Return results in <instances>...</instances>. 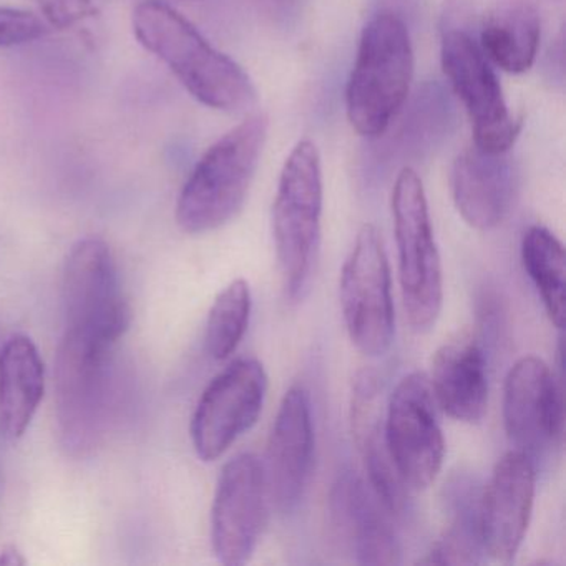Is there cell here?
Returning a JSON list of instances; mask_svg holds the SVG:
<instances>
[{
    "label": "cell",
    "instance_id": "5b68a950",
    "mask_svg": "<svg viewBox=\"0 0 566 566\" xmlns=\"http://www.w3.org/2000/svg\"><path fill=\"white\" fill-rule=\"evenodd\" d=\"M390 207L403 310L412 329L427 333L442 311L443 274L426 190L413 168L397 175Z\"/></svg>",
    "mask_w": 566,
    "mask_h": 566
},
{
    "label": "cell",
    "instance_id": "603a6c76",
    "mask_svg": "<svg viewBox=\"0 0 566 566\" xmlns=\"http://www.w3.org/2000/svg\"><path fill=\"white\" fill-rule=\"evenodd\" d=\"M565 248L548 228L530 227L522 240V263L553 326L565 329Z\"/></svg>",
    "mask_w": 566,
    "mask_h": 566
},
{
    "label": "cell",
    "instance_id": "ac0fdd59",
    "mask_svg": "<svg viewBox=\"0 0 566 566\" xmlns=\"http://www.w3.org/2000/svg\"><path fill=\"white\" fill-rule=\"evenodd\" d=\"M430 389L437 407L459 422L479 423L489 403L486 354L469 331L455 334L433 354Z\"/></svg>",
    "mask_w": 566,
    "mask_h": 566
},
{
    "label": "cell",
    "instance_id": "30bf717a",
    "mask_svg": "<svg viewBox=\"0 0 566 566\" xmlns=\"http://www.w3.org/2000/svg\"><path fill=\"white\" fill-rule=\"evenodd\" d=\"M427 374H407L394 387L384 410L390 460L410 492L429 489L446 459V440Z\"/></svg>",
    "mask_w": 566,
    "mask_h": 566
},
{
    "label": "cell",
    "instance_id": "484cf974",
    "mask_svg": "<svg viewBox=\"0 0 566 566\" xmlns=\"http://www.w3.org/2000/svg\"><path fill=\"white\" fill-rule=\"evenodd\" d=\"M42 14L52 28L67 29L97 14L92 0H39Z\"/></svg>",
    "mask_w": 566,
    "mask_h": 566
},
{
    "label": "cell",
    "instance_id": "277c9868",
    "mask_svg": "<svg viewBox=\"0 0 566 566\" xmlns=\"http://www.w3.org/2000/svg\"><path fill=\"white\" fill-rule=\"evenodd\" d=\"M323 170L314 142L301 140L284 161L273 203V238L284 294L306 296L316 270L323 217Z\"/></svg>",
    "mask_w": 566,
    "mask_h": 566
},
{
    "label": "cell",
    "instance_id": "4fadbf2b",
    "mask_svg": "<svg viewBox=\"0 0 566 566\" xmlns=\"http://www.w3.org/2000/svg\"><path fill=\"white\" fill-rule=\"evenodd\" d=\"M263 460L244 452L224 463L211 506V546L218 562L240 566L250 562L270 513Z\"/></svg>",
    "mask_w": 566,
    "mask_h": 566
},
{
    "label": "cell",
    "instance_id": "52a82bcc",
    "mask_svg": "<svg viewBox=\"0 0 566 566\" xmlns=\"http://www.w3.org/2000/svg\"><path fill=\"white\" fill-rule=\"evenodd\" d=\"M65 333L114 346L130 327L132 311L111 247L101 238L74 244L64 268Z\"/></svg>",
    "mask_w": 566,
    "mask_h": 566
},
{
    "label": "cell",
    "instance_id": "4316f807",
    "mask_svg": "<svg viewBox=\"0 0 566 566\" xmlns=\"http://www.w3.org/2000/svg\"><path fill=\"white\" fill-rule=\"evenodd\" d=\"M28 559L24 558L21 552L15 546H6L0 552V565L19 566L25 565Z\"/></svg>",
    "mask_w": 566,
    "mask_h": 566
},
{
    "label": "cell",
    "instance_id": "7a4b0ae2",
    "mask_svg": "<svg viewBox=\"0 0 566 566\" xmlns=\"http://www.w3.org/2000/svg\"><path fill=\"white\" fill-rule=\"evenodd\" d=\"M268 128V115L254 112L205 151L177 201L175 217L185 233L220 230L243 210L266 144Z\"/></svg>",
    "mask_w": 566,
    "mask_h": 566
},
{
    "label": "cell",
    "instance_id": "d6986e66",
    "mask_svg": "<svg viewBox=\"0 0 566 566\" xmlns=\"http://www.w3.org/2000/svg\"><path fill=\"white\" fill-rule=\"evenodd\" d=\"M380 386L373 373L360 374L354 386L353 432L363 453L369 486L387 512L399 515L410 490L390 460L384 436V409Z\"/></svg>",
    "mask_w": 566,
    "mask_h": 566
},
{
    "label": "cell",
    "instance_id": "8fae6325",
    "mask_svg": "<svg viewBox=\"0 0 566 566\" xmlns=\"http://www.w3.org/2000/svg\"><path fill=\"white\" fill-rule=\"evenodd\" d=\"M503 427L513 449L536 460L562 449L565 437L563 370L523 356L510 367L503 384Z\"/></svg>",
    "mask_w": 566,
    "mask_h": 566
},
{
    "label": "cell",
    "instance_id": "5bb4252c",
    "mask_svg": "<svg viewBox=\"0 0 566 566\" xmlns=\"http://www.w3.org/2000/svg\"><path fill=\"white\" fill-rule=\"evenodd\" d=\"M536 465L520 450L506 452L493 467L480 493L483 553L500 563L515 558L528 532L535 502Z\"/></svg>",
    "mask_w": 566,
    "mask_h": 566
},
{
    "label": "cell",
    "instance_id": "7c38bea8",
    "mask_svg": "<svg viewBox=\"0 0 566 566\" xmlns=\"http://www.w3.org/2000/svg\"><path fill=\"white\" fill-rule=\"evenodd\" d=\"M268 374L253 357L224 367L201 394L191 417V442L203 462L220 459L260 419Z\"/></svg>",
    "mask_w": 566,
    "mask_h": 566
},
{
    "label": "cell",
    "instance_id": "d4e9b609",
    "mask_svg": "<svg viewBox=\"0 0 566 566\" xmlns=\"http://www.w3.org/2000/svg\"><path fill=\"white\" fill-rule=\"evenodd\" d=\"M48 32L44 22L22 9L0 8V49L29 44Z\"/></svg>",
    "mask_w": 566,
    "mask_h": 566
},
{
    "label": "cell",
    "instance_id": "7402d4cb",
    "mask_svg": "<svg viewBox=\"0 0 566 566\" xmlns=\"http://www.w3.org/2000/svg\"><path fill=\"white\" fill-rule=\"evenodd\" d=\"M480 493L475 480L457 476L447 486L449 528L432 546L420 565H476L482 563L480 536Z\"/></svg>",
    "mask_w": 566,
    "mask_h": 566
},
{
    "label": "cell",
    "instance_id": "44dd1931",
    "mask_svg": "<svg viewBox=\"0 0 566 566\" xmlns=\"http://www.w3.org/2000/svg\"><path fill=\"white\" fill-rule=\"evenodd\" d=\"M542 22L528 0H509L495 6L483 19L480 49L506 74H525L538 55Z\"/></svg>",
    "mask_w": 566,
    "mask_h": 566
},
{
    "label": "cell",
    "instance_id": "ffe728a7",
    "mask_svg": "<svg viewBox=\"0 0 566 566\" xmlns=\"http://www.w3.org/2000/svg\"><path fill=\"white\" fill-rule=\"evenodd\" d=\"M45 392V367L31 337L12 336L0 349V432L18 440L31 426Z\"/></svg>",
    "mask_w": 566,
    "mask_h": 566
},
{
    "label": "cell",
    "instance_id": "cb8c5ba5",
    "mask_svg": "<svg viewBox=\"0 0 566 566\" xmlns=\"http://www.w3.org/2000/svg\"><path fill=\"white\" fill-rule=\"evenodd\" d=\"M251 310L253 297L250 284L243 277L231 281L218 294L208 314L205 334V346L211 359H228L238 349L250 326Z\"/></svg>",
    "mask_w": 566,
    "mask_h": 566
},
{
    "label": "cell",
    "instance_id": "ba28073f",
    "mask_svg": "<svg viewBox=\"0 0 566 566\" xmlns=\"http://www.w3.org/2000/svg\"><path fill=\"white\" fill-rule=\"evenodd\" d=\"M339 300L350 343L364 356H384L396 334L392 277L382 237L364 224L339 277Z\"/></svg>",
    "mask_w": 566,
    "mask_h": 566
},
{
    "label": "cell",
    "instance_id": "9a60e30c",
    "mask_svg": "<svg viewBox=\"0 0 566 566\" xmlns=\"http://www.w3.org/2000/svg\"><path fill=\"white\" fill-rule=\"evenodd\" d=\"M313 462V407L306 387L297 384L281 400L263 462L271 503L281 513L294 512L300 505Z\"/></svg>",
    "mask_w": 566,
    "mask_h": 566
},
{
    "label": "cell",
    "instance_id": "2e32d148",
    "mask_svg": "<svg viewBox=\"0 0 566 566\" xmlns=\"http://www.w3.org/2000/svg\"><path fill=\"white\" fill-rule=\"evenodd\" d=\"M520 174L510 151L467 148L453 161L450 191L457 211L473 230L492 231L512 213Z\"/></svg>",
    "mask_w": 566,
    "mask_h": 566
},
{
    "label": "cell",
    "instance_id": "3957f363",
    "mask_svg": "<svg viewBox=\"0 0 566 566\" xmlns=\"http://www.w3.org/2000/svg\"><path fill=\"white\" fill-rule=\"evenodd\" d=\"M413 49L406 22L384 11L360 34L356 62L346 92L350 127L367 140L386 134L409 97Z\"/></svg>",
    "mask_w": 566,
    "mask_h": 566
},
{
    "label": "cell",
    "instance_id": "e0dca14e",
    "mask_svg": "<svg viewBox=\"0 0 566 566\" xmlns=\"http://www.w3.org/2000/svg\"><path fill=\"white\" fill-rule=\"evenodd\" d=\"M386 506L356 473L337 476L329 495L331 526L360 565H399L400 543Z\"/></svg>",
    "mask_w": 566,
    "mask_h": 566
},
{
    "label": "cell",
    "instance_id": "8992f818",
    "mask_svg": "<svg viewBox=\"0 0 566 566\" xmlns=\"http://www.w3.org/2000/svg\"><path fill=\"white\" fill-rule=\"evenodd\" d=\"M111 346L65 333L55 356V417L62 447L91 453L104 437L111 407Z\"/></svg>",
    "mask_w": 566,
    "mask_h": 566
},
{
    "label": "cell",
    "instance_id": "6da1fadb",
    "mask_svg": "<svg viewBox=\"0 0 566 566\" xmlns=\"http://www.w3.org/2000/svg\"><path fill=\"white\" fill-rule=\"evenodd\" d=\"M132 22L138 42L157 55L205 107L237 114L256 105V87L243 67L217 51L185 15L164 0L138 4Z\"/></svg>",
    "mask_w": 566,
    "mask_h": 566
},
{
    "label": "cell",
    "instance_id": "9c48e42d",
    "mask_svg": "<svg viewBox=\"0 0 566 566\" xmlns=\"http://www.w3.org/2000/svg\"><path fill=\"white\" fill-rule=\"evenodd\" d=\"M440 62L453 94L469 115L473 145L493 154L510 151L523 122L510 114L499 77L479 42L462 29H443Z\"/></svg>",
    "mask_w": 566,
    "mask_h": 566
}]
</instances>
